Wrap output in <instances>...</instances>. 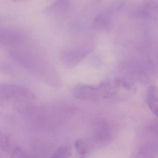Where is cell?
Wrapping results in <instances>:
<instances>
[{
  "mask_svg": "<svg viewBox=\"0 0 158 158\" xmlns=\"http://www.w3.org/2000/svg\"><path fill=\"white\" fill-rule=\"evenodd\" d=\"M0 97L1 99L7 100L27 101L35 98L34 94L27 88L8 83L0 85Z\"/></svg>",
  "mask_w": 158,
  "mask_h": 158,
  "instance_id": "6da1fadb",
  "label": "cell"
},
{
  "mask_svg": "<svg viewBox=\"0 0 158 158\" xmlns=\"http://www.w3.org/2000/svg\"><path fill=\"white\" fill-rule=\"evenodd\" d=\"M99 93L100 91L99 87L83 84L77 85L73 89V94L75 98L86 101L96 100Z\"/></svg>",
  "mask_w": 158,
  "mask_h": 158,
  "instance_id": "7a4b0ae2",
  "label": "cell"
},
{
  "mask_svg": "<svg viewBox=\"0 0 158 158\" xmlns=\"http://www.w3.org/2000/svg\"><path fill=\"white\" fill-rule=\"evenodd\" d=\"M23 40L22 33L17 30L8 28L1 30L0 41L4 46H16L22 43Z\"/></svg>",
  "mask_w": 158,
  "mask_h": 158,
  "instance_id": "3957f363",
  "label": "cell"
},
{
  "mask_svg": "<svg viewBox=\"0 0 158 158\" xmlns=\"http://www.w3.org/2000/svg\"><path fill=\"white\" fill-rule=\"evenodd\" d=\"M87 54V50L85 49H72L63 52L61 59L64 64L73 66L79 62Z\"/></svg>",
  "mask_w": 158,
  "mask_h": 158,
  "instance_id": "277c9868",
  "label": "cell"
},
{
  "mask_svg": "<svg viewBox=\"0 0 158 158\" xmlns=\"http://www.w3.org/2000/svg\"><path fill=\"white\" fill-rule=\"evenodd\" d=\"M157 145L153 141H147L139 147L134 158H154Z\"/></svg>",
  "mask_w": 158,
  "mask_h": 158,
  "instance_id": "5b68a950",
  "label": "cell"
},
{
  "mask_svg": "<svg viewBox=\"0 0 158 158\" xmlns=\"http://www.w3.org/2000/svg\"><path fill=\"white\" fill-rule=\"evenodd\" d=\"M147 102L151 110L158 118V89L156 87L152 86L148 89Z\"/></svg>",
  "mask_w": 158,
  "mask_h": 158,
  "instance_id": "8992f818",
  "label": "cell"
},
{
  "mask_svg": "<svg viewBox=\"0 0 158 158\" xmlns=\"http://www.w3.org/2000/svg\"><path fill=\"white\" fill-rule=\"evenodd\" d=\"M71 154V146L69 144H64L57 149L49 158H69Z\"/></svg>",
  "mask_w": 158,
  "mask_h": 158,
  "instance_id": "52a82bcc",
  "label": "cell"
},
{
  "mask_svg": "<svg viewBox=\"0 0 158 158\" xmlns=\"http://www.w3.org/2000/svg\"><path fill=\"white\" fill-rule=\"evenodd\" d=\"M69 6V1H57L52 5H51L50 7L47 9V11L49 13L52 14L62 13L64 11L67 10Z\"/></svg>",
  "mask_w": 158,
  "mask_h": 158,
  "instance_id": "ba28073f",
  "label": "cell"
},
{
  "mask_svg": "<svg viewBox=\"0 0 158 158\" xmlns=\"http://www.w3.org/2000/svg\"><path fill=\"white\" fill-rule=\"evenodd\" d=\"M10 158H35L34 155L23 149L21 147L13 149Z\"/></svg>",
  "mask_w": 158,
  "mask_h": 158,
  "instance_id": "9c48e42d",
  "label": "cell"
},
{
  "mask_svg": "<svg viewBox=\"0 0 158 158\" xmlns=\"http://www.w3.org/2000/svg\"><path fill=\"white\" fill-rule=\"evenodd\" d=\"M75 148L77 151L82 156H85L88 151V146L87 143L84 140L79 139L76 142Z\"/></svg>",
  "mask_w": 158,
  "mask_h": 158,
  "instance_id": "30bf717a",
  "label": "cell"
},
{
  "mask_svg": "<svg viewBox=\"0 0 158 158\" xmlns=\"http://www.w3.org/2000/svg\"><path fill=\"white\" fill-rule=\"evenodd\" d=\"M10 139L5 135H1V147L4 150H7L10 148Z\"/></svg>",
  "mask_w": 158,
  "mask_h": 158,
  "instance_id": "8fae6325",
  "label": "cell"
},
{
  "mask_svg": "<svg viewBox=\"0 0 158 158\" xmlns=\"http://www.w3.org/2000/svg\"><path fill=\"white\" fill-rule=\"evenodd\" d=\"M78 158H85V156H81V157H79Z\"/></svg>",
  "mask_w": 158,
  "mask_h": 158,
  "instance_id": "7c38bea8",
  "label": "cell"
}]
</instances>
